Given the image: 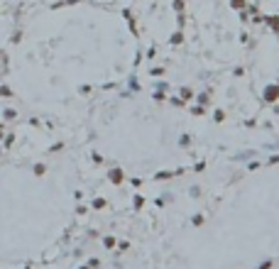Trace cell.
Listing matches in <instances>:
<instances>
[{
  "label": "cell",
  "mask_w": 279,
  "mask_h": 269,
  "mask_svg": "<svg viewBox=\"0 0 279 269\" xmlns=\"http://www.w3.org/2000/svg\"><path fill=\"white\" fill-rule=\"evenodd\" d=\"M98 159L132 179L172 181L215 164L223 137L203 113L167 96L120 88L96 103Z\"/></svg>",
  "instance_id": "obj_2"
},
{
  "label": "cell",
  "mask_w": 279,
  "mask_h": 269,
  "mask_svg": "<svg viewBox=\"0 0 279 269\" xmlns=\"http://www.w3.org/2000/svg\"><path fill=\"white\" fill-rule=\"evenodd\" d=\"M210 169L206 193L167 203L98 269H272L279 262V154Z\"/></svg>",
  "instance_id": "obj_1"
}]
</instances>
